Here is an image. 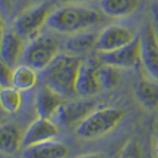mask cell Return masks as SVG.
<instances>
[{"instance_id": "1", "label": "cell", "mask_w": 158, "mask_h": 158, "mask_svg": "<svg viewBox=\"0 0 158 158\" xmlns=\"http://www.w3.org/2000/svg\"><path fill=\"white\" fill-rule=\"evenodd\" d=\"M103 19L101 10L84 4H65L52 12L47 27L56 33L71 36L99 26Z\"/></svg>"}, {"instance_id": "2", "label": "cell", "mask_w": 158, "mask_h": 158, "mask_svg": "<svg viewBox=\"0 0 158 158\" xmlns=\"http://www.w3.org/2000/svg\"><path fill=\"white\" fill-rule=\"evenodd\" d=\"M83 59L75 54L61 52L42 71L44 86L52 89L61 97H73L76 94V81Z\"/></svg>"}, {"instance_id": "3", "label": "cell", "mask_w": 158, "mask_h": 158, "mask_svg": "<svg viewBox=\"0 0 158 158\" xmlns=\"http://www.w3.org/2000/svg\"><path fill=\"white\" fill-rule=\"evenodd\" d=\"M120 108L107 107L92 111L75 127V135L83 140L100 138L115 130L123 118Z\"/></svg>"}, {"instance_id": "4", "label": "cell", "mask_w": 158, "mask_h": 158, "mask_svg": "<svg viewBox=\"0 0 158 158\" xmlns=\"http://www.w3.org/2000/svg\"><path fill=\"white\" fill-rule=\"evenodd\" d=\"M61 53V43L52 34L41 33L32 39L25 48L23 63L42 72Z\"/></svg>"}, {"instance_id": "5", "label": "cell", "mask_w": 158, "mask_h": 158, "mask_svg": "<svg viewBox=\"0 0 158 158\" xmlns=\"http://www.w3.org/2000/svg\"><path fill=\"white\" fill-rule=\"evenodd\" d=\"M52 11V4L49 1L28 9L15 16L13 28L24 39L31 41L41 34L42 29L47 26Z\"/></svg>"}, {"instance_id": "6", "label": "cell", "mask_w": 158, "mask_h": 158, "mask_svg": "<svg viewBox=\"0 0 158 158\" xmlns=\"http://www.w3.org/2000/svg\"><path fill=\"white\" fill-rule=\"evenodd\" d=\"M135 39V31L131 27L123 24H112L98 34L95 48L98 52H109L127 46Z\"/></svg>"}, {"instance_id": "7", "label": "cell", "mask_w": 158, "mask_h": 158, "mask_svg": "<svg viewBox=\"0 0 158 158\" xmlns=\"http://www.w3.org/2000/svg\"><path fill=\"white\" fill-rule=\"evenodd\" d=\"M95 108V102L87 98L62 102L52 120L58 126L70 127L80 123Z\"/></svg>"}, {"instance_id": "8", "label": "cell", "mask_w": 158, "mask_h": 158, "mask_svg": "<svg viewBox=\"0 0 158 158\" xmlns=\"http://www.w3.org/2000/svg\"><path fill=\"white\" fill-rule=\"evenodd\" d=\"M97 58L101 63L109 64L117 68H132L136 66L140 59V39L139 36L131 44L109 52H98Z\"/></svg>"}, {"instance_id": "9", "label": "cell", "mask_w": 158, "mask_h": 158, "mask_svg": "<svg viewBox=\"0 0 158 158\" xmlns=\"http://www.w3.org/2000/svg\"><path fill=\"white\" fill-rule=\"evenodd\" d=\"M140 39V59L148 76L158 80V39L152 23L143 29Z\"/></svg>"}, {"instance_id": "10", "label": "cell", "mask_w": 158, "mask_h": 158, "mask_svg": "<svg viewBox=\"0 0 158 158\" xmlns=\"http://www.w3.org/2000/svg\"><path fill=\"white\" fill-rule=\"evenodd\" d=\"M101 61L97 58L83 60L79 69L76 81V94L82 98H88L100 91L101 86L98 78V69Z\"/></svg>"}, {"instance_id": "11", "label": "cell", "mask_w": 158, "mask_h": 158, "mask_svg": "<svg viewBox=\"0 0 158 158\" xmlns=\"http://www.w3.org/2000/svg\"><path fill=\"white\" fill-rule=\"evenodd\" d=\"M26 46V39L14 28L4 30L0 42V58L14 68L18 65L20 60H22Z\"/></svg>"}, {"instance_id": "12", "label": "cell", "mask_w": 158, "mask_h": 158, "mask_svg": "<svg viewBox=\"0 0 158 158\" xmlns=\"http://www.w3.org/2000/svg\"><path fill=\"white\" fill-rule=\"evenodd\" d=\"M59 135V127L51 118H36L24 132L23 148L39 142L54 139Z\"/></svg>"}, {"instance_id": "13", "label": "cell", "mask_w": 158, "mask_h": 158, "mask_svg": "<svg viewBox=\"0 0 158 158\" xmlns=\"http://www.w3.org/2000/svg\"><path fill=\"white\" fill-rule=\"evenodd\" d=\"M69 146L62 141L51 139L24 147L22 158H66Z\"/></svg>"}, {"instance_id": "14", "label": "cell", "mask_w": 158, "mask_h": 158, "mask_svg": "<svg viewBox=\"0 0 158 158\" xmlns=\"http://www.w3.org/2000/svg\"><path fill=\"white\" fill-rule=\"evenodd\" d=\"M24 132L16 123H0V152L13 155L23 148Z\"/></svg>"}, {"instance_id": "15", "label": "cell", "mask_w": 158, "mask_h": 158, "mask_svg": "<svg viewBox=\"0 0 158 158\" xmlns=\"http://www.w3.org/2000/svg\"><path fill=\"white\" fill-rule=\"evenodd\" d=\"M142 0H100V10L107 17L123 19L131 16L140 8Z\"/></svg>"}, {"instance_id": "16", "label": "cell", "mask_w": 158, "mask_h": 158, "mask_svg": "<svg viewBox=\"0 0 158 158\" xmlns=\"http://www.w3.org/2000/svg\"><path fill=\"white\" fill-rule=\"evenodd\" d=\"M63 97L52 91V89L44 86L36 96L35 108L38 117L44 118H52L53 115L60 106Z\"/></svg>"}, {"instance_id": "17", "label": "cell", "mask_w": 158, "mask_h": 158, "mask_svg": "<svg viewBox=\"0 0 158 158\" xmlns=\"http://www.w3.org/2000/svg\"><path fill=\"white\" fill-rule=\"evenodd\" d=\"M98 34L99 33L92 32L89 30V31L68 36L64 43V48H65L66 52L75 54V56L87 53L96 48Z\"/></svg>"}, {"instance_id": "18", "label": "cell", "mask_w": 158, "mask_h": 158, "mask_svg": "<svg viewBox=\"0 0 158 158\" xmlns=\"http://www.w3.org/2000/svg\"><path fill=\"white\" fill-rule=\"evenodd\" d=\"M39 82V71L26 63L18 64L13 68L11 85L21 92H27Z\"/></svg>"}, {"instance_id": "19", "label": "cell", "mask_w": 158, "mask_h": 158, "mask_svg": "<svg viewBox=\"0 0 158 158\" xmlns=\"http://www.w3.org/2000/svg\"><path fill=\"white\" fill-rule=\"evenodd\" d=\"M135 96L144 108H158V80L151 77L140 79L135 86Z\"/></svg>"}, {"instance_id": "20", "label": "cell", "mask_w": 158, "mask_h": 158, "mask_svg": "<svg viewBox=\"0 0 158 158\" xmlns=\"http://www.w3.org/2000/svg\"><path fill=\"white\" fill-rule=\"evenodd\" d=\"M22 104V92L17 88L12 85L0 88V108L5 113L10 115L17 114L21 109Z\"/></svg>"}, {"instance_id": "21", "label": "cell", "mask_w": 158, "mask_h": 158, "mask_svg": "<svg viewBox=\"0 0 158 158\" xmlns=\"http://www.w3.org/2000/svg\"><path fill=\"white\" fill-rule=\"evenodd\" d=\"M98 78L101 89L110 90L120 84L122 80V74L120 68L101 63L98 69Z\"/></svg>"}, {"instance_id": "22", "label": "cell", "mask_w": 158, "mask_h": 158, "mask_svg": "<svg viewBox=\"0 0 158 158\" xmlns=\"http://www.w3.org/2000/svg\"><path fill=\"white\" fill-rule=\"evenodd\" d=\"M120 158H143V147L139 139L127 140L122 148Z\"/></svg>"}, {"instance_id": "23", "label": "cell", "mask_w": 158, "mask_h": 158, "mask_svg": "<svg viewBox=\"0 0 158 158\" xmlns=\"http://www.w3.org/2000/svg\"><path fill=\"white\" fill-rule=\"evenodd\" d=\"M13 67L0 58V88L11 86Z\"/></svg>"}, {"instance_id": "24", "label": "cell", "mask_w": 158, "mask_h": 158, "mask_svg": "<svg viewBox=\"0 0 158 158\" xmlns=\"http://www.w3.org/2000/svg\"><path fill=\"white\" fill-rule=\"evenodd\" d=\"M48 1L49 0H16L13 15L17 16L18 14L26 11L28 9H31L33 7H36L38 5H41Z\"/></svg>"}, {"instance_id": "25", "label": "cell", "mask_w": 158, "mask_h": 158, "mask_svg": "<svg viewBox=\"0 0 158 158\" xmlns=\"http://www.w3.org/2000/svg\"><path fill=\"white\" fill-rule=\"evenodd\" d=\"M16 0H0V14L3 18H9L14 13Z\"/></svg>"}, {"instance_id": "26", "label": "cell", "mask_w": 158, "mask_h": 158, "mask_svg": "<svg viewBox=\"0 0 158 158\" xmlns=\"http://www.w3.org/2000/svg\"><path fill=\"white\" fill-rule=\"evenodd\" d=\"M152 26L158 39V2L153 4L152 7Z\"/></svg>"}, {"instance_id": "27", "label": "cell", "mask_w": 158, "mask_h": 158, "mask_svg": "<svg viewBox=\"0 0 158 158\" xmlns=\"http://www.w3.org/2000/svg\"><path fill=\"white\" fill-rule=\"evenodd\" d=\"M75 158H104L103 154L98 152H91V153H85V154L79 155Z\"/></svg>"}, {"instance_id": "28", "label": "cell", "mask_w": 158, "mask_h": 158, "mask_svg": "<svg viewBox=\"0 0 158 158\" xmlns=\"http://www.w3.org/2000/svg\"><path fill=\"white\" fill-rule=\"evenodd\" d=\"M58 1L63 4H85L93 0H58Z\"/></svg>"}, {"instance_id": "29", "label": "cell", "mask_w": 158, "mask_h": 158, "mask_svg": "<svg viewBox=\"0 0 158 158\" xmlns=\"http://www.w3.org/2000/svg\"><path fill=\"white\" fill-rule=\"evenodd\" d=\"M2 16L0 14V42H1V39L3 36V33H4V29H3V23H2Z\"/></svg>"}, {"instance_id": "30", "label": "cell", "mask_w": 158, "mask_h": 158, "mask_svg": "<svg viewBox=\"0 0 158 158\" xmlns=\"http://www.w3.org/2000/svg\"><path fill=\"white\" fill-rule=\"evenodd\" d=\"M157 154H158V144H157Z\"/></svg>"}]
</instances>
